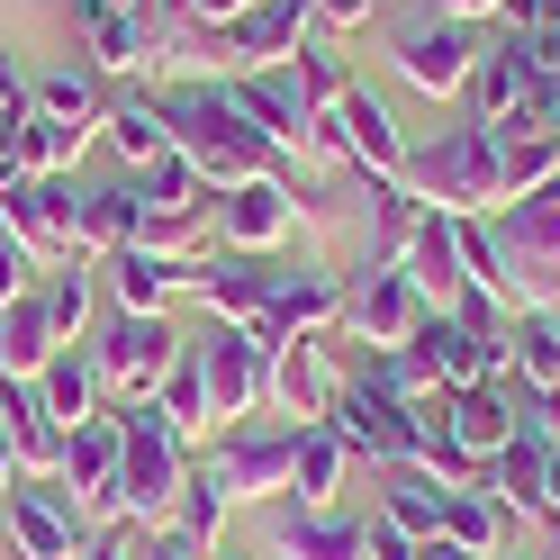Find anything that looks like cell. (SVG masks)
Here are the masks:
<instances>
[{
    "instance_id": "1",
    "label": "cell",
    "mask_w": 560,
    "mask_h": 560,
    "mask_svg": "<svg viewBox=\"0 0 560 560\" xmlns=\"http://www.w3.org/2000/svg\"><path fill=\"white\" fill-rule=\"evenodd\" d=\"M154 109L172 127V154H182L208 190H235V182H280V145L244 118V100L226 82H172L154 91Z\"/></svg>"
},
{
    "instance_id": "23",
    "label": "cell",
    "mask_w": 560,
    "mask_h": 560,
    "mask_svg": "<svg viewBox=\"0 0 560 560\" xmlns=\"http://www.w3.org/2000/svg\"><path fill=\"white\" fill-rule=\"evenodd\" d=\"M136 226H145V199H136V172H109V182H91L82 208H73V244L91 262H109L136 244Z\"/></svg>"
},
{
    "instance_id": "11",
    "label": "cell",
    "mask_w": 560,
    "mask_h": 560,
    "mask_svg": "<svg viewBox=\"0 0 560 560\" xmlns=\"http://www.w3.org/2000/svg\"><path fill=\"white\" fill-rule=\"evenodd\" d=\"M73 208H82L73 172H63V182H10V190H0V226L37 254V271H55V262L82 254V244H73Z\"/></svg>"
},
{
    "instance_id": "24",
    "label": "cell",
    "mask_w": 560,
    "mask_h": 560,
    "mask_svg": "<svg viewBox=\"0 0 560 560\" xmlns=\"http://www.w3.org/2000/svg\"><path fill=\"white\" fill-rule=\"evenodd\" d=\"M271 551L280 560H362V515H343V506H271Z\"/></svg>"
},
{
    "instance_id": "42",
    "label": "cell",
    "mask_w": 560,
    "mask_h": 560,
    "mask_svg": "<svg viewBox=\"0 0 560 560\" xmlns=\"http://www.w3.org/2000/svg\"><path fill=\"white\" fill-rule=\"evenodd\" d=\"M27 290H37V254H27V244L0 226V307H10V299H27Z\"/></svg>"
},
{
    "instance_id": "16",
    "label": "cell",
    "mask_w": 560,
    "mask_h": 560,
    "mask_svg": "<svg viewBox=\"0 0 560 560\" xmlns=\"http://www.w3.org/2000/svg\"><path fill=\"white\" fill-rule=\"evenodd\" d=\"M290 208H299V218H317L307 199H290V182H235V190L208 199V226H218L226 254H271V244L290 235Z\"/></svg>"
},
{
    "instance_id": "10",
    "label": "cell",
    "mask_w": 560,
    "mask_h": 560,
    "mask_svg": "<svg viewBox=\"0 0 560 560\" xmlns=\"http://www.w3.org/2000/svg\"><path fill=\"white\" fill-rule=\"evenodd\" d=\"M317 145L335 154V163H362L371 172V182H398V172H407V136L389 127V109H380V91H343L335 100V109L317 118Z\"/></svg>"
},
{
    "instance_id": "7",
    "label": "cell",
    "mask_w": 560,
    "mask_h": 560,
    "mask_svg": "<svg viewBox=\"0 0 560 560\" xmlns=\"http://www.w3.org/2000/svg\"><path fill=\"white\" fill-rule=\"evenodd\" d=\"M290 443H299V425H254V416H244V425H226L199 462L218 470L226 506H280L290 498Z\"/></svg>"
},
{
    "instance_id": "38",
    "label": "cell",
    "mask_w": 560,
    "mask_h": 560,
    "mask_svg": "<svg viewBox=\"0 0 560 560\" xmlns=\"http://www.w3.org/2000/svg\"><path fill=\"white\" fill-rule=\"evenodd\" d=\"M10 163H19V182H63V172L82 163V136L55 127V118H27L19 145H10Z\"/></svg>"
},
{
    "instance_id": "36",
    "label": "cell",
    "mask_w": 560,
    "mask_h": 560,
    "mask_svg": "<svg viewBox=\"0 0 560 560\" xmlns=\"http://www.w3.org/2000/svg\"><path fill=\"white\" fill-rule=\"evenodd\" d=\"M109 145H118V172H145V163H163L172 154V127H163V109L145 91H127V100H109Z\"/></svg>"
},
{
    "instance_id": "33",
    "label": "cell",
    "mask_w": 560,
    "mask_h": 560,
    "mask_svg": "<svg viewBox=\"0 0 560 560\" xmlns=\"http://www.w3.org/2000/svg\"><path fill=\"white\" fill-rule=\"evenodd\" d=\"M37 407L55 416L63 434H73V425H91V416L109 407V398H100V371H91V353H73V343H63V353L37 371Z\"/></svg>"
},
{
    "instance_id": "37",
    "label": "cell",
    "mask_w": 560,
    "mask_h": 560,
    "mask_svg": "<svg viewBox=\"0 0 560 560\" xmlns=\"http://www.w3.org/2000/svg\"><path fill=\"white\" fill-rule=\"evenodd\" d=\"M226 488H218V470H208L199 462V452H190V470H182V498H172V534H190L199 551H218V534H226Z\"/></svg>"
},
{
    "instance_id": "17",
    "label": "cell",
    "mask_w": 560,
    "mask_h": 560,
    "mask_svg": "<svg viewBox=\"0 0 560 560\" xmlns=\"http://www.w3.org/2000/svg\"><path fill=\"white\" fill-rule=\"evenodd\" d=\"M462 100H470V118H479L488 136H498L506 118H524V109H534V37H515V27H506V37H488Z\"/></svg>"
},
{
    "instance_id": "53",
    "label": "cell",
    "mask_w": 560,
    "mask_h": 560,
    "mask_svg": "<svg viewBox=\"0 0 560 560\" xmlns=\"http://www.w3.org/2000/svg\"><path fill=\"white\" fill-rule=\"evenodd\" d=\"M0 434H10V380H0Z\"/></svg>"
},
{
    "instance_id": "9",
    "label": "cell",
    "mask_w": 560,
    "mask_h": 560,
    "mask_svg": "<svg viewBox=\"0 0 560 560\" xmlns=\"http://www.w3.org/2000/svg\"><path fill=\"white\" fill-rule=\"evenodd\" d=\"M190 362H199V380H208V416L218 425H244V416L262 407V389H271V353L244 326H208L199 343H190Z\"/></svg>"
},
{
    "instance_id": "3",
    "label": "cell",
    "mask_w": 560,
    "mask_h": 560,
    "mask_svg": "<svg viewBox=\"0 0 560 560\" xmlns=\"http://www.w3.org/2000/svg\"><path fill=\"white\" fill-rule=\"evenodd\" d=\"M398 182L425 208H443V218H488V208H498V136H488L479 118H452V127L425 136V145H407Z\"/></svg>"
},
{
    "instance_id": "25",
    "label": "cell",
    "mask_w": 560,
    "mask_h": 560,
    "mask_svg": "<svg viewBox=\"0 0 560 560\" xmlns=\"http://www.w3.org/2000/svg\"><path fill=\"white\" fill-rule=\"evenodd\" d=\"M27 100H37V118L73 127L82 145L100 136V118H109V82H100L91 63H46V73H27Z\"/></svg>"
},
{
    "instance_id": "32",
    "label": "cell",
    "mask_w": 560,
    "mask_h": 560,
    "mask_svg": "<svg viewBox=\"0 0 560 560\" xmlns=\"http://www.w3.org/2000/svg\"><path fill=\"white\" fill-rule=\"evenodd\" d=\"M506 380L524 398L560 389V307H534V317H506Z\"/></svg>"
},
{
    "instance_id": "13",
    "label": "cell",
    "mask_w": 560,
    "mask_h": 560,
    "mask_svg": "<svg viewBox=\"0 0 560 560\" xmlns=\"http://www.w3.org/2000/svg\"><path fill=\"white\" fill-rule=\"evenodd\" d=\"M271 280H280L271 254H226V244H218V254H199V262H190L182 290L208 307V326H254L262 307H271Z\"/></svg>"
},
{
    "instance_id": "46",
    "label": "cell",
    "mask_w": 560,
    "mask_h": 560,
    "mask_svg": "<svg viewBox=\"0 0 560 560\" xmlns=\"http://www.w3.org/2000/svg\"><path fill=\"white\" fill-rule=\"evenodd\" d=\"M380 10H389V0H317L326 27H362V19H380Z\"/></svg>"
},
{
    "instance_id": "4",
    "label": "cell",
    "mask_w": 560,
    "mask_h": 560,
    "mask_svg": "<svg viewBox=\"0 0 560 560\" xmlns=\"http://www.w3.org/2000/svg\"><path fill=\"white\" fill-rule=\"evenodd\" d=\"M182 353H190V335L172 326V317H136V307H109V326L91 335L100 398H154Z\"/></svg>"
},
{
    "instance_id": "34",
    "label": "cell",
    "mask_w": 560,
    "mask_h": 560,
    "mask_svg": "<svg viewBox=\"0 0 560 560\" xmlns=\"http://www.w3.org/2000/svg\"><path fill=\"white\" fill-rule=\"evenodd\" d=\"M55 353H63V343H55V326H46V299H37V290L0 307V380H37Z\"/></svg>"
},
{
    "instance_id": "15",
    "label": "cell",
    "mask_w": 560,
    "mask_h": 560,
    "mask_svg": "<svg viewBox=\"0 0 560 560\" xmlns=\"http://www.w3.org/2000/svg\"><path fill=\"white\" fill-rule=\"evenodd\" d=\"M335 317H343V290H335V280H326L317 262H280V280H271V307H262V317L244 326V335H254L262 353H280L290 335H326Z\"/></svg>"
},
{
    "instance_id": "8",
    "label": "cell",
    "mask_w": 560,
    "mask_h": 560,
    "mask_svg": "<svg viewBox=\"0 0 560 560\" xmlns=\"http://www.w3.org/2000/svg\"><path fill=\"white\" fill-rule=\"evenodd\" d=\"M0 534H10V551H19V560H82L91 515L63 498L55 479H19L10 498H0Z\"/></svg>"
},
{
    "instance_id": "21",
    "label": "cell",
    "mask_w": 560,
    "mask_h": 560,
    "mask_svg": "<svg viewBox=\"0 0 560 560\" xmlns=\"http://www.w3.org/2000/svg\"><path fill=\"white\" fill-rule=\"evenodd\" d=\"M226 91L244 100V118H254L280 154H299V136L317 127V109H307V91H299V73H290V63H244Z\"/></svg>"
},
{
    "instance_id": "41",
    "label": "cell",
    "mask_w": 560,
    "mask_h": 560,
    "mask_svg": "<svg viewBox=\"0 0 560 560\" xmlns=\"http://www.w3.org/2000/svg\"><path fill=\"white\" fill-rule=\"evenodd\" d=\"M27 118H37V100H27V63L0 55V154L19 145V127H27Z\"/></svg>"
},
{
    "instance_id": "31",
    "label": "cell",
    "mask_w": 560,
    "mask_h": 560,
    "mask_svg": "<svg viewBox=\"0 0 560 560\" xmlns=\"http://www.w3.org/2000/svg\"><path fill=\"white\" fill-rule=\"evenodd\" d=\"M343 479H353V452L335 443V425H299V443H290V506H335Z\"/></svg>"
},
{
    "instance_id": "50",
    "label": "cell",
    "mask_w": 560,
    "mask_h": 560,
    "mask_svg": "<svg viewBox=\"0 0 560 560\" xmlns=\"http://www.w3.org/2000/svg\"><path fill=\"white\" fill-rule=\"evenodd\" d=\"M19 479H27V470H19V443H10V434H0V498H10V488H19Z\"/></svg>"
},
{
    "instance_id": "47",
    "label": "cell",
    "mask_w": 560,
    "mask_h": 560,
    "mask_svg": "<svg viewBox=\"0 0 560 560\" xmlns=\"http://www.w3.org/2000/svg\"><path fill=\"white\" fill-rule=\"evenodd\" d=\"M542 534L560 542V443H551V470H542Z\"/></svg>"
},
{
    "instance_id": "54",
    "label": "cell",
    "mask_w": 560,
    "mask_h": 560,
    "mask_svg": "<svg viewBox=\"0 0 560 560\" xmlns=\"http://www.w3.org/2000/svg\"><path fill=\"white\" fill-rule=\"evenodd\" d=\"M10 182H19V163H10V154H0V190H10Z\"/></svg>"
},
{
    "instance_id": "49",
    "label": "cell",
    "mask_w": 560,
    "mask_h": 560,
    "mask_svg": "<svg viewBox=\"0 0 560 560\" xmlns=\"http://www.w3.org/2000/svg\"><path fill=\"white\" fill-rule=\"evenodd\" d=\"M434 10H443V19H498L506 0H434Z\"/></svg>"
},
{
    "instance_id": "29",
    "label": "cell",
    "mask_w": 560,
    "mask_h": 560,
    "mask_svg": "<svg viewBox=\"0 0 560 560\" xmlns=\"http://www.w3.org/2000/svg\"><path fill=\"white\" fill-rule=\"evenodd\" d=\"M542 470H551V434L524 416V425L506 434V452L488 462V498H506L515 515H534V524H542Z\"/></svg>"
},
{
    "instance_id": "5",
    "label": "cell",
    "mask_w": 560,
    "mask_h": 560,
    "mask_svg": "<svg viewBox=\"0 0 560 560\" xmlns=\"http://www.w3.org/2000/svg\"><path fill=\"white\" fill-rule=\"evenodd\" d=\"M389 63H398L407 91L462 100V91H470V63H479V27H470V19H443L434 0H416V10L398 19V37H389Z\"/></svg>"
},
{
    "instance_id": "48",
    "label": "cell",
    "mask_w": 560,
    "mask_h": 560,
    "mask_svg": "<svg viewBox=\"0 0 560 560\" xmlns=\"http://www.w3.org/2000/svg\"><path fill=\"white\" fill-rule=\"evenodd\" d=\"M109 10H145V0H73V27H100Z\"/></svg>"
},
{
    "instance_id": "19",
    "label": "cell",
    "mask_w": 560,
    "mask_h": 560,
    "mask_svg": "<svg viewBox=\"0 0 560 560\" xmlns=\"http://www.w3.org/2000/svg\"><path fill=\"white\" fill-rule=\"evenodd\" d=\"M307 19H317V0H254L244 19H226L218 27V63H290L299 46H307Z\"/></svg>"
},
{
    "instance_id": "20",
    "label": "cell",
    "mask_w": 560,
    "mask_h": 560,
    "mask_svg": "<svg viewBox=\"0 0 560 560\" xmlns=\"http://www.w3.org/2000/svg\"><path fill=\"white\" fill-rule=\"evenodd\" d=\"M524 425V389L515 380H479V389H452V416H443V443H462L470 462L488 470L506 452V434Z\"/></svg>"
},
{
    "instance_id": "40",
    "label": "cell",
    "mask_w": 560,
    "mask_h": 560,
    "mask_svg": "<svg viewBox=\"0 0 560 560\" xmlns=\"http://www.w3.org/2000/svg\"><path fill=\"white\" fill-rule=\"evenodd\" d=\"M154 407H163V425L182 434L190 452L208 443V425H218V416H208V380H199V362H190V353L172 362V380H163V389H154Z\"/></svg>"
},
{
    "instance_id": "51",
    "label": "cell",
    "mask_w": 560,
    "mask_h": 560,
    "mask_svg": "<svg viewBox=\"0 0 560 560\" xmlns=\"http://www.w3.org/2000/svg\"><path fill=\"white\" fill-rule=\"evenodd\" d=\"M416 560H479V551H462V542H443V534H434V542L416 551Z\"/></svg>"
},
{
    "instance_id": "28",
    "label": "cell",
    "mask_w": 560,
    "mask_h": 560,
    "mask_svg": "<svg viewBox=\"0 0 560 560\" xmlns=\"http://www.w3.org/2000/svg\"><path fill=\"white\" fill-rule=\"evenodd\" d=\"M443 506H452V488H443L425 462H389V470H380V506H371V515H389L398 534L434 542V534H443Z\"/></svg>"
},
{
    "instance_id": "18",
    "label": "cell",
    "mask_w": 560,
    "mask_h": 560,
    "mask_svg": "<svg viewBox=\"0 0 560 560\" xmlns=\"http://www.w3.org/2000/svg\"><path fill=\"white\" fill-rule=\"evenodd\" d=\"M335 389H343V371H335V353H326V335H290L271 353V407L290 416V425H326V407H335Z\"/></svg>"
},
{
    "instance_id": "55",
    "label": "cell",
    "mask_w": 560,
    "mask_h": 560,
    "mask_svg": "<svg viewBox=\"0 0 560 560\" xmlns=\"http://www.w3.org/2000/svg\"><path fill=\"white\" fill-rule=\"evenodd\" d=\"M208 560H235V551H208Z\"/></svg>"
},
{
    "instance_id": "26",
    "label": "cell",
    "mask_w": 560,
    "mask_h": 560,
    "mask_svg": "<svg viewBox=\"0 0 560 560\" xmlns=\"http://www.w3.org/2000/svg\"><path fill=\"white\" fill-rule=\"evenodd\" d=\"M182 280H190V262H163V254H145V244H127V254L100 262V290H109L118 307H136V317H163V307L182 299Z\"/></svg>"
},
{
    "instance_id": "35",
    "label": "cell",
    "mask_w": 560,
    "mask_h": 560,
    "mask_svg": "<svg viewBox=\"0 0 560 560\" xmlns=\"http://www.w3.org/2000/svg\"><path fill=\"white\" fill-rule=\"evenodd\" d=\"M515 534V506L506 498H488V488H452V506H443V542H462L479 560H498Z\"/></svg>"
},
{
    "instance_id": "12",
    "label": "cell",
    "mask_w": 560,
    "mask_h": 560,
    "mask_svg": "<svg viewBox=\"0 0 560 560\" xmlns=\"http://www.w3.org/2000/svg\"><path fill=\"white\" fill-rule=\"evenodd\" d=\"M488 235L515 254V271L534 280L542 299H560V182L524 190V199H498V218H488Z\"/></svg>"
},
{
    "instance_id": "6",
    "label": "cell",
    "mask_w": 560,
    "mask_h": 560,
    "mask_svg": "<svg viewBox=\"0 0 560 560\" xmlns=\"http://www.w3.org/2000/svg\"><path fill=\"white\" fill-rule=\"evenodd\" d=\"M326 425H335V443L353 452L362 470H389V462H425V434H416V416L380 389V380H362V371H343V389H335V407H326Z\"/></svg>"
},
{
    "instance_id": "43",
    "label": "cell",
    "mask_w": 560,
    "mask_h": 560,
    "mask_svg": "<svg viewBox=\"0 0 560 560\" xmlns=\"http://www.w3.org/2000/svg\"><path fill=\"white\" fill-rule=\"evenodd\" d=\"M416 551H425V542L398 534L389 515H362V560H416Z\"/></svg>"
},
{
    "instance_id": "30",
    "label": "cell",
    "mask_w": 560,
    "mask_h": 560,
    "mask_svg": "<svg viewBox=\"0 0 560 560\" xmlns=\"http://www.w3.org/2000/svg\"><path fill=\"white\" fill-rule=\"evenodd\" d=\"M37 299H46L55 343H91V317H100V262H91V254H73V262L37 271Z\"/></svg>"
},
{
    "instance_id": "44",
    "label": "cell",
    "mask_w": 560,
    "mask_h": 560,
    "mask_svg": "<svg viewBox=\"0 0 560 560\" xmlns=\"http://www.w3.org/2000/svg\"><path fill=\"white\" fill-rule=\"evenodd\" d=\"M136 542H145L136 524H100V534L82 542V560H136Z\"/></svg>"
},
{
    "instance_id": "14",
    "label": "cell",
    "mask_w": 560,
    "mask_h": 560,
    "mask_svg": "<svg viewBox=\"0 0 560 560\" xmlns=\"http://www.w3.org/2000/svg\"><path fill=\"white\" fill-rule=\"evenodd\" d=\"M343 326H353L371 353H389V343H407L416 326H425V290H416L398 262H371L353 290H343Z\"/></svg>"
},
{
    "instance_id": "39",
    "label": "cell",
    "mask_w": 560,
    "mask_h": 560,
    "mask_svg": "<svg viewBox=\"0 0 560 560\" xmlns=\"http://www.w3.org/2000/svg\"><path fill=\"white\" fill-rule=\"evenodd\" d=\"M136 199H145L154 218H199V208L218 199V190H208L182 154H163V163H145V172H136Z\"/></svg>"
},
{
    "instance_id": "45",
    "label": "cell",
    "mask_w": 560,
    "mask_h": 560,
    "mask_svg": "<svg viewBox=\"0 0 560 560\" xmlns=\"http://www.w3.org/2000/svg\"><path fill=\"white\" fill-rule=\"evenodd\" d=\"M136 560H208L190 534H172V524H163V534H145V542H136Z\"/></svg>"
},
{
    "instance_id": "2",
    "label": "cell",
    "mask_w": 560,
    "mask_h": 560,
    "mask_svg": "<svg viewBox=\"0 0 560 560\" xmlns=\"http://www.w3.org/2000/svg\"><path fill=\"white\" fill-rule=\"evenodd\" d=\"M109 416H118V479H109V515H100V524L163 534L172 498H182V470H190V443L163 425L154 398H109Z\"/></svg>"
},
{
    "instance_id": "22",
    "label": "cell",
    "mask_w": 560,
    "mask_h": 560,
    "mask_svg": "<svg viewBox=\"0 0 560 560\" xmlns=\"http://www.w3.org/2000/svg\"><path fill=\"white\" fill-rule=\"evenodd\" d=\"M109 479H118V416L100 407L91 425L63 434V470H55V488H63L82 515H109Z\"/></svg>"
},
{
    "instance_id": "27",
    "label": "cell",
    "mask_w": 560,
    "mask_h": 560,
    "mask_svg": "<svg viewBox=\"0 0 560 560\" xmlns=\"http://www.w3.org/2000/svg\"><path fill=\"white\" fill-rule=\"evenodd\" d=\"M398 271L416 280V290H425V307H452V299H462V226H452L443 208H425V226L407 235Z\"/></svg>"
},
{
    "instance_id": "52",
    "label": "cell",
    "mask_w": 560,
    "mask_h": 560,
    "mask_svg": "<svg viewBox=\"0 0 560 560\" xmlns=\"http://www.w3.org/2000/svg\"><path fill=\"white\" fill-rule=\"evenodd\" d=\"M498 560H560V542H534V551H498Z\"/></svg>"
}]
</instances>
